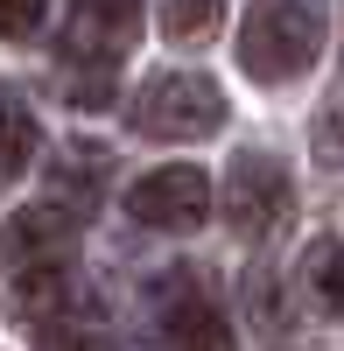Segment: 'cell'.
<instances>
[{
	"instance_id": "1",
	"label": "cell",
	"mask_w": 344,
	"mask_h": 351,
	"mask_svg": "<svg viewBox=\"0 0 344 351\" xmlns=\"http://www.w3.org/2000/svg\"><path fill=\"white\" fill-rule=\"evenodd\" d=\"M323 0H260L239 28V64L253 84H295L323 56Z\"/></svg>"
},
{
	"instance_id": "2",
	"label": "cell",
	"mask_w": 344,
	"mask_h": 351,
	"mask_svg": "<svg viewBox=\"0 0 344 351\" xmlns=\"http://www.w3.org/2000/svg\"><path fill=\"white\" fill-rule=\"evenodd\" d=\"M218 127H225V92L197 71L148 77L134 99V134H148V141H204Z\"/></svg>"
},
{
	"instance_id": "3",
	"label": "cell",
	"mask_w": 344,
	"mask_h": 351,
	"mask_svg": "<svg viewBox=\"0 0 344 351\" xmlns=\"http://www.w3.org/2000/svg\"><path fill=\"white\" fill-rule=\"evenodd\" d=\"M295 211V190H288V169L274 155H239L232 176H225V218H232L239 239H274Z\"/></svg>"
},
{
	"instance_id": "4",
	"label": "cell",
	"mask_w": 344,
	"mask_h": 351,
	"mask_svg": "<svg viewBox=\"0 0 344 351\" xmlns=\"http://www.w3.org/2000/svg\"><path fill=\"white\" fill-rule=\"evenodd\" d=\"M127 211H134V225H148V232H197L204 211H211V183H204V169L169 162V169H148L127 190Z\"/></svg>"
},
{
	"instance_id": "5",
	"label": "cell",
	"mask_w": 344,
	"mask_h": 351,
	"mask_svg": "<svg viewBox=\"0 0 344 351\" xmlns=\"http://www.w3.org/2000/svg\"><path fill=\"white\" fill-rule=\"evenodd\" d=\"M8 267H71L77 253V211L64 204H28V211L8 218Z\"/></svg>"
},
{
	"instance_id": "6",
	"label": "cell",
	"mask_w": 344,
	"mask_h": 351,
	"mask_svg": "<svg viewBox=\"0 0 344 351\" xmlns=\"http://www.w3.org/2000/svg\"><path fill=\"white\" fill-rule=\"evenodd\" d=\"M134 21H140V0H71L64 49H71V56H99V64H112L120 43L134 36Z\"/></svg>"
},
{
	"instance_id": "7",
	"label": "cell",
	"mask_w": 344,
	"mask_h": 351,
	"mask_svg": "<svg viewBox=\"0 0 344 351\" xmlns=\"http://www.w3.org/2000/svg\"><path fill=\"white\" fill-rule=\"evenodd\" d=\"M162 337H169V351H239L225 309H218L197 281H183V295L162 309Z\"/></svg>"
},
{
	"instance_id": "8",
	"label": "cell",
	"mask_w": 344,
	"mask_h": 351,
	"mask_svg": "<svg viewBox=\"0 0 344 351\" xmlns=\"http://www.w3.org/2000/svg\"><path fill=\"white\" fill-rule=\"evenodd\" d=\"M302 288L323 316H344V239H317L302 253Z\"/></svg>"
},
{
	"instance_id": "9",
	"label": "cell",
	"mask_w": 344,
	"mask_h": 351,
	"mask_svg": "<svg viewBox=\"0 0 344 351\" xmlns=\"http://www.w3.org/2000/svg\"><path fill=\"white\" fill-rule=\"evenodd\" d=\"M56 197H71V211H92L99 190H106V155L99 148H64V162L49 169Z\"/></svg>"
},
{
	"instance_id": "10",
	"label": "cell",
	"mask_w": 344,
	"mask_h": 351,
	"mask_svg": "<svg viewBox=\"0 0 344 351\" xmlns=\"http://www.w3.org/2000/svg\"><path fill=\"white\" fill-rule=\"evenodd\" d=\"M64 295H71V267H14V309L21 316L49 324L64 309Z\"/></svg>"
},
{
	"instance_id": "11",
	"label": "cell",
	"mask_w": 344,
	"mask_h": 351,
	"mask_svg": "<svg viewBox=\"0 0 344 351\" xmlns=\"http://www.w3.org/2000/svg\"><path fill=\"white\" fill-rule=\"evenodd\" d=\"M218 21H225V0H162V36H169V43H183V49L211 43V36H218Z\"/></svg>"
},
{
	"instance_id": "12",
	"label": "cell",
	"mask_w": 344,
	"mask_h": 351,
	"mask_svg": "<svg viewBox=\"0 0 344 351\" xmlns=\"http://www.w3.org/2000/svg\"><path fill=\"white\" fill-rule=\"evenodd\" d=\"M42 134H36V112H28L21 99H0V176H21L28 162H36Z\"/></svg>"
},
{
	"instance_id": "13",
	"label": "cell",
	"mask_w": 344,
	"mask_h": 351,
	"mask_svg": "<svg viewBox=\"0 0 344 351\" xmlns=\"http://www.w3.org/2000/svg\"><path fill=\"white\" fill-rule=\"evenodd\" d=\"M36 351H120L106 330H92V324H64V316H49L42 324V337H36Z\"/></svg>"
},
{
	"instance_id": "14",
	"label": "cell",
	"mask_w": 344,
	"mask_h": 351,
	"mask_svg": "<svg viewBox=\"0 0 344 351\" xmlns=\"http://www.w3.org/2000/svg\"><path fill=\"white\" fill-rule=\"evenodd\" d=\"M317 155L344 169V84H337V92L323 99V120H317Z\"/></svg>"
},
{
	"instance_id": "15",
	"label": "cell",
	"mask_w": 344,
	"mask_h": 351,
	"mask_svg": "<svg viewBox=\"0 0 344 351\" xmlns=\"http://www.w3.org/2000/svg\"><path fill=\"white\" fill-rule=\"evenodd\" d=\"M42 8H49V0H0V36H8V43L36 36V28H42Z\"/></svg>"
}]
</instances>
